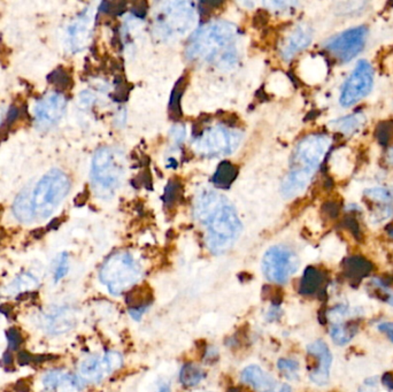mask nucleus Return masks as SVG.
<instances>
[{"label":"nucleus","instance_id":"a878e982","mask_svg":"<svg viewBox=\"0 0 393 392\" xmlns=\"http://www.w3.org/2000/svg\"><path fill=\"white\" fill-rule=\"evenodd\" d=\"M37 286H38V279L30 273H23L8 284L6 293L16 295V293L23 292L25 290L35 289Z\"/></svg>","mask_w":393,"mask_h":392},{"label":"nucleus","instance_id":"20e7f679","mask_svg":"<svg viewBox=\"0 0 393 392\" xmlns=\"http://www.w3.org/2000/svg\"><path fill=\"white\" fill-rule=\"evenodd\" d=\"M123 154L113 148L97 150L91 166L93 189L102 198L113 196L123 180Z\"/></svg>","mask_w":393,"mask_h":392},{"label":"nucleus","instance_id":"f8f14e48","mask_svg":"<svg viewBox=\"0 0 393 392\" xmlns=\"http://www.w3.org/2000/svg\"><path fill=\"white\" fill-rule=\"evenodd\" d=\"M122 364L123 359L119 352L108 351L104 354H93L85 358L80 364L78 371L82 381L97 383L117 371Z\"/></svg>","mask_w":393,"mask_h":392},{"label":"nucleus","instance_id":"f3484780","mask_svg":"<svg viewBox=\"0 0 393 392\" xmlns=\"http://www.w3.org/2000/svg\"><path fill=\"white\" fill-rule=\"evenodd\" d=\"M93 14L84 11L68 28V44L73 52L83 50L91 37Z\"/></svg>","mask_w":393,"mask_h":392},{"label":"nucleus","instance_id":"9b49d317","mask_svg":"<svg viewBox=\"0 0 393 392\" xmlns=\"http://www.w3.org/2000/svg\"><path fill=\"white\" fill-rule=\"evenodd\" d=\"M368 37V29L365 25H359L346 29L344 32L326 39L324 49L340 62L346 64L353 60L365 49Z\"/></svg>","mask_w":393,"mask_h":392},{"label":"nucleus","instance_id":"5701e85b","mask_svg":"<svg viewBox=\"0 0 393 392\" xmlns=\"http://www.w3.org/2000/svg\"><path fill=\"white\" fill-rule=\"evenodd\" d=\"M13 213L16 220L22 223H30L35 221V214L32 204V194L21 192L13 204Z\"/></svg>","mask_w":393,"mask_h":392},{"label":"nucleus","instance_id":"6e6552de","mask_svg":"<svg viewBox=\"0 0 393 392\" xmlns=\"http://www.w3.org/2000/svg\"><path fill=\"white\" fill-rule=\"evenodd\" d=\"M154 22V28L161 37L183 35L195 25V8L185 1L167 3L160 8Z\"/></svg>","mask_w":393,"mask_h":392},{"label":"nucleus","instance_id":"423d86ee","mask_svg":"<svg viewBox=\"0 0 393 392\" xmlns=\"http://www.w3.org/2000/svg\"><path fill=\"white\" fill-rule=\"evenodd\" d=\"M142 277V267L128 252H117L104 262L99 272L100 282L113 296H120L131 289Z\"/></svg>","mask_w":393,"mask_h":392},{"label":"nucleus","instance_id":"f704fd0d","mask_svg":"<svg viewBox=\"0 0 393 392\" xmlns=\"http://www.w3.org/2000/svg\"><path fill=\"white\" fill-rule=\"evenodd\" d=\"M270 392H291V387L289 384H277Z\"/></svg>","mask_w":393,"mask_h":392},{"label":"nucleus","instance_id":"393cba45","mask_svg":"<svg viewBox=\"0 0 393 392\" xmlns=\"http://www.w3.org/2000/svg\"><path fill=\"white\" fill-rule=\"evenodd\" d=\"M205 378V371L198 365H184L180 371V382L187 388L197 387Z\"/></svg>","mask_w":393,"mask_h":392},{"label":"nucleus","instance_id":"412c9836","mask_svg":"<svg viewBox=\"0 0 393 392\" xmlns=\"http://www.w3.org/2000/svg\"><path fill=\"white\" fill-rule=\"evenodd\" d=\"M355 167L353 160H352V153L346 148L337 150L333 152L330 160V168L333 175L340 177H346L352 173V170Z\"/></svg>","mask_w":393,"mask_h":392},{"label":"nucleus","instance_id":"f257e3e1","mask_svg":"<svg viewBox=\"0 0 393 392\" xmlns=\"http://www.w3.org/2000/svg\"><path fill=\"white\" fill-rule=\"evenodd\" d=\"M195 216L206 229V244L214 255L229 251L241 236L243 226L236 209L222 194L204 191L195 203Z\"/></svg>","mask_w":393,"mask_h":392},{"label":"nucleus","instance_id":"c9c22d12","mask_svg":"<svg viewBox=\"0 0 393 392\" xmlns=\"http://www.w3.org/2000/svg\"><path fill=\"white\" fill-rule=\"evenodd\" d=\"M156 392H171V390H170V384H168L166 382H163V383L159 385V389H158V391Z\"/></svg>","mask_w":393,"mask_h":392},{"label":"nucleus","instance_id":"4c0bfd02","mask_svg":"<svg viewBox=\"0 0 393 392\" xmlns=\"http://www.w3.org/2000/svg\"><path fill=\"white\" fill-rule=\"evenodd\" d=\"M390 235H391V236L393 237V230H392V231H391V233H390Z\"/></svg>","mask_w":393,"mask_h":392},{"label":"nucleus","instance_id":"bb28decb","mask_svg":"<svg viewBox=\"0 0 393 392\" xmlns=\"http://www.w3.org/2000/svg\"><path fill=\"white\" fill-rule=\"evenodd\" d=\"M357 330H358V325H352V323L350 325L337 323L330 329V336H331L333 342L338 345H345L347 343L351 342V339L355 337Z\"/></svg>","mask_w":393,"mask_h":392},{"label":"nucleus","instance_id":"72a5a7b5","mask_svg":"<svg viewBox=\"0 0 393 392\" xmlns=\"http://www.w3.org/2000/svg\"><path fill=\"white\" fill-rule=\"evenodd\" d=\"M377 329H379V332H383V334H385L390 339H391V342L393 343V322H383V323H379L377 325Z\"/></svg>","mask_w":393,"mask_h":392},{"label":"nucleus","instance_id":"c85d7f7f","mask_svg":"<svg viewBox=\"0 0 393 392\" xmlns=\"http://www.w3.org/2000/svg\"><path fill=\"white\" fill-rule=\"evenodd\" d=\"M184 88L185 78H182L181 80L178 82L176 87L174 88L173 93H171V97H170L169 108L171 117H181V106H180V103H181L182 95H183Z\"/></svg>","mask_w":393,"mask_h":392},{"label":"nucleus","instance_id":"dca6fc26","mask_svg":"<svg viewBox=\"0 0 393 392\" xmlns=\"http://www.w3.org/2000/svg\"><path fill=\"white\" fill-rule=\"evenodd\" d=\"M313 41V29L309 25H298L284 38L281 45V54L285 60H291L296 54H300Z\"/></svg>","mask_w":393,"mask_h":392},{"label":"nucleus","instance_id":"2eb2a0df","mask_svg":"<svg viewBox=\"0 0 393 392\" xmlns=\"http://www.w3.org/2000/svg\"><path fill=\"white\" fill-rule=\"evenodd\" d=\"M307 352L319 361L318 366L309 374L311 381L320 387L328 384L330 380V368L333 364V354L329 347L321 339H318L307 345Z\"/></svg>","mask_w":393,"mask_h":392},{"label":"nucleus","instance_id":"a211bd4d","mask_svg":"<svg viewBox=\"0 0 393 392\" xmlns=\"http://www.w3.org/2000/svg\"><path fill=\"white\" fill-rule=\"evenodd\" d=\"M328 74V65L321 56H309L300 65V76L309 84H319Z\"/></svg>","mask_w":393,"mask_h":392},{"label":"nucleus","instance_id":"c756f323","mask_svg":"<svg viewBox=\"0 0 393 392\" xmlns=\"http://www.w3.org/2000/svg\"><path fill=\"white\" fill-rule=\"evenodd\" d=\"M321 283V275L320 273L314 268H309L305 273L304 279H302V286L306 292H312L320 286Z\"/></svg>","mask_w":393,"mask_h":392},{"label":"nucleus","instance_id":"39448f33","mask_svg":"<svg viewBox=\"0 0 393 392\" xmlns=\"http://www.w3.org/2000/svg\"><path fill=\"white\" fill-rule=\"evenodd\" d=\"M71 190V181L59 170L47 172L36 184L32 194L35 219L45 220L53 214Z\"/></svg>","mask_w":393,"mask_h":392},{"label":"nucleus","instance_id":"473e14b6","mask_svg":"<svg viewBox=\"0 0 393 392\" xmlns=\"http://www.w3.org/2000/svg\"><path fill=\"white\" fill-rule=\"evenodd\" d=\"M178 182L170 181L168 185H167L166 194H165L166 205L171 206L178 200V196H180V185H178Z\"/></svg>","mask_w":393,"mask_h":392},{"label":"nucleus","instance_id":"2f4dec72","mask_svg":"<svg viewBox=\"0 0 393 392\" xmlns=\"http://www.w3.org/2000/svg\"><path fill=\"white\" fill-rule=\"evenodd\" d=\"M277 368L281 371H283L287 378H294L297 376L298 371H299V364H298L297 361L292 360V359L282 358L277 362Z\"/></svg>","mask_w":393,"mask_h":392},{"label":"nucleus","instance_id":"e433bc0d","mask_svg":"<svg viewBox=\"0 0 393 392\" xmlns=\"http://www.w3.org/2000/svg\"><path fill=\"white\" fill-rule=\"evenodd\" d=\"M386 161H388L389 165H392L393 166V148L388 150V152H386Z\"/></svg>","mask_w":393,"mask_h":392},{"label":"nucleus","instance_id":"aec40b11","mask_svg":"<svg viewBox=\"0 0 393 392\" xmlns=\"http://www.w3.org/2000/svg\"><path fill=\"white\" fill-rule=\"evenodd\" d=\"M42 384L47 392L57 391L61 388L81 389L82 378L64 371H52L43 376Z\"/></svg>","mask_w":393,"mask_h":392},{"label":"nucleus","instance_id":"cd10ccee","mask_svg":"<svg viewBox=\"0 0 393 392\" xmlns=\"http://www.w3.org/2000/svg\"><path fill=\"white\" fill-rule=\"evenodd\" d=\"M365 196L369 200L384 206L393 202V189L386 187H372L366 189Z\"/></svg>","mask_w":393,"mask_h":392},{"label":"nucleus","instance_id":"4468645a","mask_svg":"<svg viewBox=\"0 0 393 392\" xmlns=\"http://www.w3.org/2000/svg\"><path fill=\"white\" fill-rule=\"evenodd\" d=\"M66 105V98L60 93L52 92L50 95H45L36 104L34 111L37 124L42 127H51L58 124L61 117H64Z\"/></svg>","mask_w":393,"mask_h":392},{"label":"nucleus","instance_id":"7ed1b4c3","mask_svg":"<svg viewBox=\"0 0 393 392\" xmlns=\"http://www.w3.org/2000/svg\"><path fill=\"white\" fill-rule=\"evenodd\" d=\"M330 146L331 138L323 134L309 135L298 143L291 158L290 170L282 184L284 197L294 198L307 189Z\"/></svg>","mask_w":393,"mask_h":392},{"label":"nucleus","instance_id":"4be33fe9","mask_svg":"<svg viewBox=\"0 0 393 392\" xmlns=\"http://www.w3.org/2000/svg\"><path fill=\"white\" fill-rule=\"evenodd\" d=\"M366 121H367V117L365 114L355 113L331 121L330 126L342 134L351 136L365 126Z\"/></svg>","mask_w":393,"mask_h":392},{"label":"nucleus","instance_id":"b1692460","mask_svg":"<svg viewBox=\"0 0 393 392\" xmlns=\"http://www.w3.org/2000/svg\"><path fill=\"white\" fill-rule=\"evenodd\" d=\"M238 175V168L234 163H229V161H224L221 163L216 170L214 176H213V182L217 187H229L233 182L236 180Z\"/></svg>","mask_w":393,"mask_h":392},{"label":"nucleus","instance_id":"1a4fd4ad","mask_svg":"<svg viewBox=\"0 0 393 392\" xmlns=\"http://www.w3.org/2000/svg\"><path fill=\"white\" fill-rule=\"evenodd\" d=\"M299 258L291 249L275 245L267 250L261 262L263 275L268 281L283 284L299 269Z\"/></svg>","mask_w":393,"mask_h":392},{"label":"nucleus","instance_id":"0eeeda50","mask_svg":"<svg viewBox=\"0 0 393 392\" xmlns=\"http://www.w3.org/2000/svg\"><path fill=\"white\" fill-rule=\"evenodd\" d=\"M243 135L224 126L207 128L195 138L192 149L195 154L205 158L229 156L241 144Z\"/></svg>","mask_w":393,"mask_h":392},{"label":"nucleus","instance_id":"ddd939ff","mask_svg":"<svg viewBox=\"0 0 393 392\" xmlns=\"http://www.w3.org/2000/svg\"><path fill=\"white\" fill-rule=\"evenodd\" d=\"M78 313L71 306H54L38 316L39 328L50 335H62L78 325Z\"/></svg>","mask_w":393,"mask_h":392},{"label":"nucleus","instance_id":"6ab92c4d","mask_svg":"<svg viewBox=\"0 0 393 392\" xmlns=\"http://www.w3.org/2000/svg\"><path fill=\"white\" fill-rule=\"evenodd\" d=\"M241 381L260 392H270L276 385L273 376L258 365H250L244 368L241 371Z\"/></svg>","mask_w":393,"mask_h":392},{"label":"nucleus","instance_id":"7c9ffc66","mask_svg":"<svg viewBox=\"0 0 393 392\" xmlns=\"http://www.w3.org/2000/svg\"><path fill=\"white\" fill-rule=\"evenodd\" d=\"M69 272V257L67 253L64 252L58 257L56 267H54V281L60 282L61 279L66 277Z\"/></svg>","mask_w":393,"mask_h":392},{"label":"nucleus","instance_id":"f03ea898","mask_svg":"<svg viewBox=\"0 0 393 392\" xmlns=\"http://www.w3.org/2000/svg\"><path fill=\"white\" fill-rule=\"evenodd\" d=\"M237 29L229 22H209L191 36L187 58L221 68L234 67L237 62Z\"/></svg>","mask_w":393,"mask_h":392},{"label":"nucleus","instance_id":"9d476101","mask_svg":"<svg viewBox=\"0 0 393 392\" xmlns=\"http://www.w3.org/2000/svg\"><path fill=\"white\" fill-rule=\"evenodd\" d=\"M375 81L374 68L369 61L361 59L355 65L340 91V103L343 107L355 106L372 92Z\"/></svg>","mask_w":393,"mask_h":392}]
</instances>
